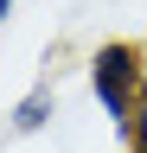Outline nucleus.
<instances>
[{
  "mask_svg": "<svg viewBox=\"0 0 147 153\" xmlns=\"http://www.w3.org/2000/svg\"><path fill=\"white\" fill-rule=\"evenodd\" d=\"M83 83H90L96 115L115 134H128L134 115H141V102H147V45H134V38H102L83 57Z\"/></svg>",
  "mask_w": 147,
  "mask_h": 153,
  "instance_id": "nucleus-1",
  "label": "nucleus"
},
{
  "mask_svg": "<svg viewBox=\"0 0 147 153\" xmlns=\"http://www.w3.org/2000/svg\"><path fill=\"white\" fill-rule=\"evenodd\" d=\"M51 121H58V83L39 76V83L7 108V134H13V140H32V134H45Z\"/></svg>",
  "mask_w": 147,
  "mask_h": 153,
  "instance_id": "nucleus-2",
  "label": "nucleus"
},
{
  "mask_svg": "<svg viewBox=\"0 0 147 153\" xmlns=\"http://www.w3.org/2000/svg\"><path fill=\"white\" fill-rule=\"evenodd\" d=\"M122 147H128V153H147V102H141V115H134V128L122 134Z\"/></svg>",
  "mask_w": 147,
  "mask_h": 153,
  "instance_id": "nucleus-3",
  "label": "nucleus"
},
{
  "mask_svg": "<svg viewBox=\"0 0 147 153\" xmlns=\"http://www.w3.org/2000/svg\"><path fill=\"white\" fill-rule=\"evenodd\" d=\"M13 13H19V0H0V26H7V19H13Z\"/></svg>",
  "mask_w": 147,
  "mask_h": 153,
  "instance_id": "nucleus-4",
  "label": "nucleus"
}]
</instances>
